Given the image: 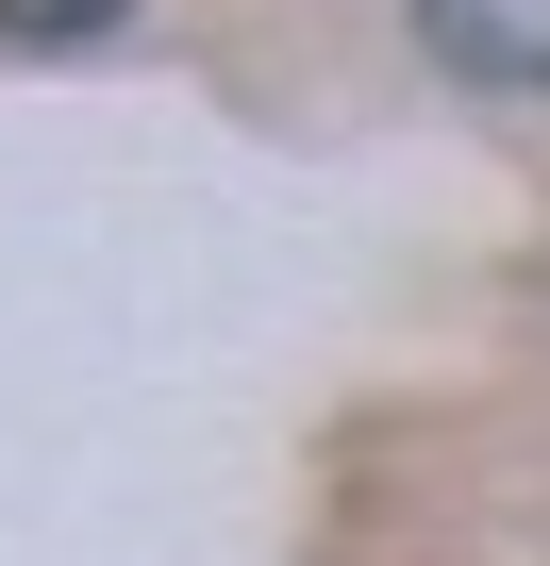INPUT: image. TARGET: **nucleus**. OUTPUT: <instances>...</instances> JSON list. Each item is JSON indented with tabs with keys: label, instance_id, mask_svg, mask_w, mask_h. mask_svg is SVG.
<instances>
[{
	"label": "nucleus",
	"instance_id": "obj_1",
	"mask_svg": "<svg viewBox=\"0 0 550 566\" xmlns=\"http://www.w3.org/2000/svg\"><path fill=\"white\" fill-rule=\"evenodd\" d=\"M450 84H550V0H417Z\"/></svg>",
	"mask_w": 550,
	"mask_h": 566
},
{
	"label": "nucleus",
	"instance_id": "obj_2",
	"mask_svg": "<svg viewBox=\"0 0 550 566\" xmlns=\"http://www.w3.org/2000/svg\"><path fill=\"white\" fill-rule=\"evenodd\" d=\"M117 18H134V0H0L18 51H84V34H117Z\"/></svg>",
	"mask_w": 550,
	"mask_h": 566
}]
</instances>
